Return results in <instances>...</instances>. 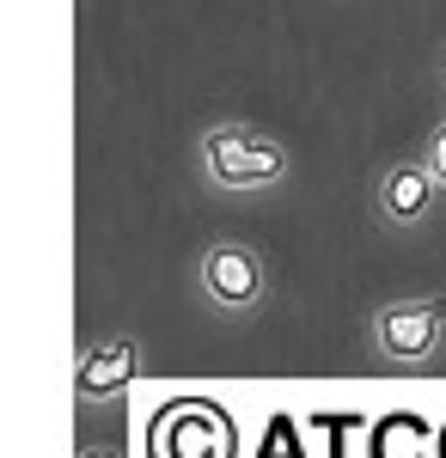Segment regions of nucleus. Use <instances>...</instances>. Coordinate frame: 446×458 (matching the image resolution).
<instances>
[{
  "label": "nucleus",
  "mask_w": 446,
  "mask_h": 458,
  "mask_svg": "<svg viewBox=\"0 0 446 458\" xmlns=\"http://www.w3.org/2000/svg\"><path fill=\"white\" fill-rule=\"evenodd\" d=\"M141 379V343L123 330V336H104L92 349H80L73 360V397L80 403H104L116 391H129Z\"/></svg>",
  "instance_id": "5"
},
{
  "label": "nucleus",
  "mask_w": 446,
  "mask_h": 458,
  "mask_svg": "<svg viewBox=\"0 0 446 458\" xmlns=\"http://www.w3.org/2000/svg\"><path fill=\"white\" fill-rule=\"evenodd\" d=\"M441 80H446V55H441Z\"/></svg>",
  "instance_id": "8"
},
{
  "label": "nucleus",
  "mask_w": 446,
  "mask_h": 458,
  "mask_svg": "<svg viewBox=\"0 0 446 458\" xmlns=\"http://www.w3.org/2000/svg\"><path fill=\"white\" fill-rule=\"evenodd\" d=\"M196 293L220 318H244L270 300V263L244 239H214L196 250Z\"/></svg>",
  "instance_id": "3"
},
{
  "label": "nucleus",
  "mask_w": 446,
  "mask_h": 458,
  "mask_svg": "<svg viewBox=\"0 0 446 458\" xmlns=\"http://www.w3.org/2000/svg\"><path fill=\"white\" fill-rule=\"evenodd\" d=\"M196 165H202L208 190H220V196H263L294 177V153L251 123H214L196 141Z\"/></svg>",
  "instance_id": "1"
},
{
  "label": "nucleus",
  "mask_w": 446,
  "mask_h": 458,
  "mask_svg": "<svg viewBox=\"0 0 446 458\" xmlns=\"http://www.w3.org/2000/svg\"><path fill=\"white\" fill-rule=\"evenodd\" d=\"M422 159H428V172L441 177V190H446V116L428 129V141H422Z\"/></svg>",
  "instance_id": "6"
},
{
  "label": "nucleus",
  "mask_w": 446,
  "mask_h": 458,
  "mask_svg": "<svg viewBox=\"0 0 446 458\" xmlns=\"http://www.w3.org/2000/svg\"><path fill=\"white\" fill-rule=\"evenodd\" d=\"M367 349L391 373H422L446 354V293H410V300H379L367 312Z\"/></svg>",
  "instance_id": "2"
},
{
  "label": "nucleus",
  "mask_w": 446,
  "mask_h": 458,
  "mask_svg": "<svg viewBox=\"0 0 446 458\" xmlns=\"http://www.w3.org/2000/svg\"><path fill=\"white\" fill-rule=\"evenodd\" d=\"M441 177L428 172V159L416 153V159H391L385 172L373 177V214L379 226H391V233H422L434 208H441Z\"/></svg>",
  "instance_id": "4"
},
{
  "label": "nucleus",
  "mask_w": 446,
  "mask_h": 458,
  "mask_svg": "<svg viewBox=\"0 0 446 458\" xmlns=\"http://www.w3.org/2000/svg\"><path fill=\"white\" fill-rule=\"evenodd\" d=\"M73 458H123V453H116V446H80Z\"/></svg>",
  "instance_id": "7"
}]
</instances>
